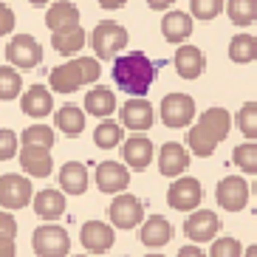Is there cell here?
Segmentation results:
<instances>
[{"label": "cell", "mask_w": 257, "mask_h": 257, "mask_svg": "<svg viewBox=\"0 0 257 257\" xmlns=\"http://www.w3.org/2000/svg\"><path fill=\"white\" fill-rule=\"evenodd\" d=\"M229 127H232L229 110H223V107H209V110L198 119L195 127L187 133L189 150L195 153V156H201V159L212 156V153L218 150V144L229 136Z\"/></svg>", "instance_id": "obj_2"}, {"label": "cell", "mask_w": 257, "mask_h": 257, "mask_svg": "<svg viewBox=\"0 0 257 257\" xmlns=\"http://www.w3.org/2000/svg\"><path fill=\"white\" fill-rule=\"evenodd\" d=\"M79 240H82V246L91 254H105L110 246H113L116 240V232L107 223H102V220H88L82 226V232H79Z\"/></svg>", "instance_id": "obj_13"}, {"label": "cell", "mask_w": 257, "mask_h": 257, "mask_svg": "<svg viewBox=\"0 0 257 257\" xmlns=\"http://www.w3.org/2000/svg\"><path fill=\"white\" fill-rule=\"evenodd\" d=\"M51 46L57 48L60 54L71 57V54H76L79 48L85 46V31L79 29V26H76V29H71V31H54Z\"/></svg>", "instance_id": "obj_29"}, {"label": "cell", "mask_w": 257, "mask_h": 257, "mask_svg": "<svg viewBox=\"0 0 257 257\" xmlns=\"http://www.w3.org/2000/svg\"><path fill=\"white\" fill-rule=\"evenodd\" d=\"M23 113L26 116H34V119H43V116L51 113L54 107V99H51V91L43 88V85H31L29 93H23Z\"/></svg>", "instance_id": "obj_21"}, {"label": "cell", "mask_w": 257, "mask_h": 257, "mask_svg": "<svg viewBox=\"0 0 257 257\" xmlns=\"http://www.w3.org/2000/svg\"><path fill=\"white\" fill-rule=\"evenodd\" d=\"M209 254L212 257H237V254H243V249H240V243L234 240V237H220V240L212 243Z\"/></svg>", "instance_id": "obj_37"}, {"label": "cell", "mask_w": 257, "mask_h": 257, "mask_svg": "<svg viewBox=\"0 0 257 257\" xmlns=\"http://www.w3.org/2000/svg\"><path fill=\"white\" fill-rule=\"evenodd\" d=\"M6 60L26 71L37 68L40 62H43V48H40V43L31 34H20V37H15L6 46Z\"/></svg>", "instance_id": "obj_7"}, {"label": "cell", "mask_w": 257, "mask_h": 257, "mask_svg": "<svg viewBox=\"0 0 257 257\" xmlns=\"http://www.w3.org/2000/svg\"><path fill=\"white\" fill-rule=\"evenodd\" d=\"M85 110L91 116H110L116 110V96L110 88L96 85L91 93H85Z\"/></svg>", "instance_id": "obj_26"}, {"label": "cell", "mask_w": 257, "mask_h": 257, "mask_svg": "<svg viewBox=\"0 0 257 257\" xmlns=\"http://www.w3.org/2000/svg\"><path fill=\"white\" fill-rule=\"evenodd\" d=\"M175 0H147V6L150 9H156V12H164V9H170Z\"/></svg>", "instance_id": "obj_42"}, {"label": "cell", "mask_w": 257, "mask_h": 257, "mask_svg": "<svg viewBox=\"0 0 257 257\" xmlns=\"http://www.w3.org/2000/svg\"><path fill=\"white\" fill-rule=\"evenodd\" d=\"M20 164L29 175L34 178H46L51 175V147H43V144H23V150H20Z\"/></svg>", "instance_id": "obj_14"}, {"label": "cell", "mask_w": 257, "mask_h": 257, "mask_svg": "<svg viewBox=\"0 0 257 257\" xmlns=\"http://www.w3.org/2000/svg\"><path fill=\"white\" fill-rule=\"evenodd\" d=\"M226 12L234 26H249L257 20V0H229Z\"/></svg>", "instance_id": "obj_30"}, {"label": "cell", "mask_w": 257, "mask_h": 257, "mask_svg": "<svg viewBox=\"0 0 257 257\" xmlns=\"http://www.w3.org/2000/svg\"><path fill=\"white\" fill-rule=\"evenodd\" d=\"M139 240H142L147 249L167 246V243L173 240V226H170V220L161 218V215H150V218L142 223V229H139Z\"/></svg>", "instance_id": "obj_17"}, {"label": "cell", "mask_w": 257, "mask_h": 257, "mask_svg": "<svg viewBox=\"0 0 257 257\" xmlns=\"http://www.w3.org/2000/svg\"><path fill=\"white\" fill-rule=\"evenodd\" d=\"M218 229H220V218L215 215V212H206V209L195 212V215H189L187 223H184L187 237H189V240H195V243L212 240V237L218 234Z\"/></svg>", "instance_id": "obj_15"}, {"label": "cell", "mask_w": 257, "mask_h": 257, "mask_svg": "<svg viewBox=\"0 0 257 257\" xmlns=\"http://www.w3.org/2000/svg\"><path fill=\"white\" fill-rule=\"evenodd\" d=\"M178 254H181V257H201L204 251L198 249V246H184V249L178 251Z\"/></svg>", "instance_id": "obj_43"}, {"label": "cell", "mask_w": 257, "mask_h": 257, "mask_svg": "<svg viewBox=\"0 0 257 257\" xmlns=\"http://www.w3.org/2000/svg\"><path fill=\"white\" fill-rule=\"evenodd\" d=\"M249 257H257V246H249V251H246Z\"/></svg>", "instance_id": "obj_46"}, {"label": "cell", "mask_w": 257, "mask_h": 257, "mask_svg": "<svg viewBox=\"0 0 257 257\" xmlns=\"http://www.w3.org/2000/svg\"><path fill=\"white\" fill-rule=\"evenodd\" d=\"M29 3H31V6H46L48 0H29Z\"/></svg>", "instance_id": "obj_45"}, {"label": "cell", "mask_w": 257, "mask_h": 257, "mask_svg": "<svg viewBox=\"0 0 257 257\" xmlns=\"http://www.w3.org/2000/svg\"><path fill=\"white\" fill-rule=\"evenodd\" d=\"M31 246H34V254H40V257H62V254H68V249H71V237L62 226L46 223V226L34 229Z\"/></svg>", "instance_id": "obj_5"}, {"label": "cell", "mask_w": 257, "mask_h": 257, "mask_svg": "<svg viewBox=\"0 0 257 257\" xmlns=\"http://www.w3.org/2000/svg\"><path fill=\"white\" fill-rule=\"evenodd\" d=\"M54 121H57V127H60L62 133H68V136H79V133L85 130V113L76 105L60 107L57 116H54Z\"/></svg>", "instance_id": "obj_27"}, {"label": "cell", "mask_w": 257, "mask_h": 257, "mask_svg": "<svg viewBox=\"0 0 257 257\" xmlns=\"http://www.w3.org/2000/svg\"><path fill=\"white\" fill-rule=\"evenodd\" d=\"M96 60H93V57H79V60H71V62H65V65H60V68H54L51 71V88L57 93H74L76 88H82V85L96 82L99 74H102Z\"/></svg>", "instance_id": "obj_3"}, {"label": "cell", "mask_w": 257, "mask_h": 257, "mask_svg": "<svg viewBox=\"0 0 257 257\" xmlns=\"http://www.w3.org/2000/svg\"><path fill=\"white\" fill-rule=\"evenodd\" d=\"M29 198H31L29 178L15 175V173H9L0 178V206L3 209H20V206L29 204Z\"/></svg>", "instance_id": "obj_9"}, {"label": "cell", "mask_w": 257, "mask_h": 257, "mask_svg": "<svg viewBox=\"0 0 257 257\" xmlns=\"http://www.w3.org/2000/svg\"><path fill=\"white\" fill-rule=\"evenodd\" d=\"M237 127L246 139H257V105L254 102H246V105L237 110Z\"/></svg>", "instance_id": "obj_34"}, {"label": "cell", "mask_w": 257, "mask_h": 257, "mask_svg": "<svg viewBox=\"0 0 257 257\" xmlns=\"http://www.w3.org/2000/svg\"><path fill=\"white\" fill-rule=\"evenodd\" d=\"M161 119L167 127H187L195 119V99L187 93H167L161 99Z\"/></svg>", "instance_id": "obj_6"}, {"label": "cell", "mask_w": 257, "mask_h": 257, "mask_svg": "<svg viewBox=\"0 0 257 257\" xmlns=\"http://www.w3.org/2000/svg\"><path fill=\"white\" fill-rule=\"evenodd\" d=\"M161 34L167 43H184L192 34V17L187 12H170L161 20Z\"/></svg>", "instance_id": "obj_23"}, {"label": "cell", "mask_w": 257, "mask_h": 257, "mask_svg": "<svg viewBox=\"0 0 257 257\" xmlns=\"http://www.w3.org/2000/svg\"><path fill=\"white\" fill-rule=\"evenodd\" d=\"M12 29H15V12L3 6V12H0V34L6 37V34H9Z\"/></svg>", "instance_id": "obj_40"}, {"label": "cell", "mask_w": 257, "mask_h": 257, "mask_svg": "<svg viewBox=\"0 0 257 257\" xmlns=\"http://www.w3.org/2000/svg\"><path fill=\"white\" fill-rule=\"evenodd\" d=\"M124 3H127V0H99V6L102 9H121Z\"/></svg>", "instance_id": "obj_44"}, {"label": "cell", "mask_w": 257, "mask_h": 257, "mask_svg": "<svg viewBox=\"0 0 257 257\" xmlns=\"http://www.w3.org/2000/svg\"><path fill=\"white\" fill-rule=\"evenodd\" d=\"M121 139H124V130H121V124H116V121H110V119H105L96 130H93V142H96V147H102V150H110V147H116Z\"/></svg>", "instance_id": "obj_31"}, {"label": "cell", "mask_w": 257, "mask_h": 257, "mask_svg": "<svg viewBox=\"0 0 257 257\" xmlns=\"http://www.w3.org/2000/svg\"><path fill=\"white\" fill-rule=\"evenodd\" d=\"M234 164L240 167L243 173L254 175L257 173V144L254 142L237 144V147H234Z\"/></svg>", "instance_id": "obj_33"}, {"label": "cell", "mask_w": 257, "mask_h": 257, "mask_svg": "<svg viewBox=\"0 0 257 257\" xmlns=\"http://www.w3.org/2000/svg\"><path fill=\"white\" fill-rule=\"evenodd\" d=\"M189 167V156L184 150V144L178 142H167L159 150V170L161 175H170V178H178Z\"/></svg>", "instance_id": "obj_18"}, {"label": "cell", "mask_w": 257, "mask_h": 257, "mask_svg": "<svg viewBox=\"0 0 257 257\" xmlns=\"http://www.w3.org/2000/svg\"><path fill=\"white\" fill-rule=\"evenodd\" d=\"M254 195H257V184H254Z\"/></svg>", "instance_id": "obj_47"}, {"label": "cell", "mask_w": 257, "mask_h": 257, "mask_svg": "<svg viewBox=\"0 0 257 257\" xmlns=\"http://www.w3.org/2000/svg\"><path fill=\"white\" fill-rule=\"evenodd\" d=\"M127 29L119 26L116 20H105V23H99L91 34V43H93V51H96L99 60H116L119 51L127 46Z\"/></svg>", "instance_id": "obj_4"}, {"label": "cell", "mask_w": 257, "mask_h": 257, "mask_svg": "<svg viewBox=\"0 0 257 257\" xmlns=\"http://www.w3.org/2000/svg\"><path fill=\"white\" fill-rule=\"evenodd\" d=\"M201 184L195 178H178L175 184H170V192H167V204L178 212H192L201 204Z\"/></svg>", "instance_id": "obj_10"}, {"label": "cell", "mask_w": 257, "mask_h": 257, "mask_svg": "<svg viewBox=\"0 0 257 257\" xmlns=\"http://www.w3.org/2000/svg\"><path fill=\"white\" fill-rule=\"evenodd\" d=\"M229 60L237 62V65H246V62L257 60V40L251 34H237L229 43Z\"/></svg>", "instance_id": "obj_28"}, {"label": "cell", "mask_w": 257, "mask_h": 257, "mask_svg": "<svg viewBox=\"0 0 257 257\" xmlns=\"http://www.w3.org/2000/svg\"><path fill=\"white\" fill-rule=\"evenodd\" d=\"M0 232H3V237H15V232H17L15 218H12V215H9L6 209L0 212Z\"/></svg>", "instance_id": "obj_39"}, {"label": "cell", "mask_w": 257, "mask_h": 257, "mask_svg": "<svg viewBox=\"0 0 257 257\" xmlns=\"http://www.w3.org/2000/svg\"><path fill=\"white\" fill-rule=\"evenodd\" d=\"M60 187L68 192V195H82L88 189V170L79 161H68V164L60 170Z\"/></svg>", "instance_id": "obj_25"}, {"label": "cell", "mask_w": 257, "mask_h": 257, "mask_svg": "<svg viewBox=\"0 0 257 257\" xmlns=\"http://www.w3.org/2000/svg\"><path fill=\"white\" fill-rule=\"evenodd\" d=\"M0 254L15 257V237H3V240H0Z\"/></svg>", "instance_id": "obj_41"}, {"label": "cell", "mask_w": 257, "mask_h": 257, "mask_svg": "<svg viewBox=\"0 0 257 257\" xmlns=\"http://www.w3.org/2000/svg\"><path fill=\"white\" fill-rule=\"evenodd\" d=\"M107 215H110V223L116 229H133L142 223V215H144V206L139 198L133 195H116L113 204L107 206Z\"/></svg>", "instance_id": "obj_8"}, {"label": "cell", "mask_w": 257, "mask_h": 257, "mask_svg": "<svg viewBox=\"0 0 257 257\" xmlns=\"http://www.w3.org/2000/svg\"><path fill=\"white\" fill-rule=\"evenodd\" d=\"M161 62H153L144 51H130L119 54L113 60V82L119 85L121 93L130 96H144L150 91V85L156 82Z\"/></svg>", "instance_id": "obj_1"}, {"label": "cell", "mask_w": 257, "mask_h": 257, "mask_svg": "<svg viewBox=\"0 0 257 257\" xmlns=\"http://www.w3.org/2000/svg\"><path fill=\"white\" fill-rule=\"evenodd\" d=\"M124 161L133 170H147V164L153 161V142L142 136V130H136V136L124 142Z\"/></svg>", "instance_id": "obj_19"}, {"label": "cell", "mask_w": 257, "mask_h": 257, "mask_svg": "<svg viewBox=\"0 0 257 257\" xmlns=\"http://www.w3.org/2000/svg\"><path fill=\"white\" fill-rule=\"evenodd\" d=\"M23 144H43V147H54V130L48 124H31L23 130Z\"/></svg>", "instance_id": "obj_35"}, {"label": "cell", "mask_w": 257, "mask_h": 257, "mask_svg": "<svg viewBox=\"0 0 257 257\" xmlns=\"http://www.w3.org/2000/svg\"><path fill=\"white\" fill-rule=\"evenodd\" d=\"M215 198H218V204L223 206V209L240 212L243 206H246V201H249V184L243 181V178H237V175H229V178H223V181L218 184Z\"/></svg>", "instance_id": "obj_12"}, {"label": "cell", "mask_w": 257, "mask_h": 257, "mask_svg": "<svg viewBox=\"0 0 257 257\" xmlns=\"http://www.w3.org/2000/svg\"><path fill=\"white\" fill-rule=\"evenodd\" d=\"M121 124L130 130H150L153 127V105L144 96H133L121 105Z\"/></svg>", "instance_id": "obj_16"}, {"label": "cell", "mask_w": 257, "mask_h": 257, "mask_svg": "<svg viewBox=\"0 0 257 257\" xmlns=\"http://www.w3.org/2000/svg\"><path fill=\"white\" fill-rule=\"evenodd\" d=\"M12 156H17V136L12 130L3 127V133H0V159L6 161V159H12Z\"/></svg>", "instance_id": "obj_38"}, {"label": "cell", "mask_w": 257, "mask_h": 257, "mask_svg": "<svg viewBox=\"0 0 257 257\" xmlns=\"http://www.w3.org/2000/svg\"><path fill=\"white\" fill-rule=\"evenodd\" d=\"M189 9H192V17H198V20H212L223 12V0H192Z\"/></svg>", "instance_id": "obj_36"}, {"label": "cell", "mask_w": 257, "mask_h": 257, "mask_svg": "<svg viewBox=\"0 0 257 257\" xmlns=\"http://www.w3.org/2000/svg\"><path fill=\"white\" fill-rule=\"evenodd\" d=\"M65 192V189H62ZM62 192H57V189H43V192H37V198H34V212H37L43 220H57L65 215V195Z\"/></svg>", "instance_id": "obj_22"}, {"label": "cell", "mask_w": 257, "mask_h": 257, "mask_svg": "<svg viewBox=\"0 0 257 257\" xmlns=\"http://www.w3.org/2000/svg\"><path fill=\"white\" fill-rule=\"evenodd\" d=\"M46 26L51 31H71V29L79 26V12H76L74 3L60 0V3H54L51 12L46 15Z\"/></svg>", "instance_id": "obj_24"}, {"label": "cell", "mask_w": 257, "mask_h": 257, "mask_svg": "<svg viewBox=\"0 0 257 257\" xmlns=\"http://www.w3.org/2000/svg\"><path fill=\"white\" fill-rule=\"evenodd\" d=\"M20 88H23L20 74H17L15 68L3 65V68H0V99H3V102H12V99L20 93Z\"/></svg>", "instance_id": "obj_32"}, {"label": "cell", "mask_w": 257, "mask_h": 257, "mask_svg": "<svg viewBox=\"0 0 257 257\" xmlns=\"http://www.w3.org/2000/svg\"><path fill=\"white\" fill-rule=\"evenodd\" d=\"M96 187L107 195H119L130 187V173L127 167L119 164V161H102L96 167Z\"/></svg>", "instance_id": "obj_11"}, {"label": "cell", "mask_w": 257, "mask_h": 257, "mask_svg": "<svg viewBox=\"0 0 257 257\" xmlns=\"http://www.w3.org/2000/svg\"><path fill=\"white\" fill-rule=\"evenodd\" d=\"M173 65L178 71V76H184V79H198V76L204 74V54L195 46H184L175 51Z\"/></svg>", "instance_id": "obj_20"}]
</instances>
